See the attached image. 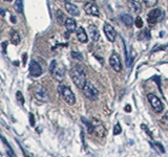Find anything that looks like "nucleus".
<instances>
[{"instance_id":"nucleus-1","label":"nucleus","mask_w":168,"mask_h":157,"mask_svg":"<svg viewBox=\"0 0 168 157\" xmlns=\"http://www.w3.org/2000/svg\"><path fill=\"white\" fill-rule=\"evenodd\" d=\"M71 76L72 80H73L74 84L79 88V89H82V88L85 86L86 84V75L84 72V70L79 66H75L72 68L71 70Z\"/></svg>"},{"instance_id":"nucleus-2","label":"nucleus","mask_w":168,"mask_h":157,"mask_svg":"<svg viewBox=\"0 0 168 157\" xmlns=\"http://www.w3.org/2000/svg\"><path fill=\"white\" fill-rule=\"evenodd\" d=\"M58 92H59V94L68 105H74L76 103V96H75L73 90L66 86V85L60 84L59 87H58Z\"/></svg>"},{"instance_id":"nucleus-3","label":"nucleus","mask_w":168,"mask_h":157,"mask_svg":"<svg viewBox=\"0 0 168 157\" xmlns=\"http://www.w3.org/2000/svg\"><path fill=\"white\" fill-rule=\"evenodd\" d=\"M50 70H51L52 75H53V78L56 80V81L61 82L64 80L65 68L62 64H57L56 60H53V61H52Z\"/></svg>"},{"instance_id":"nucleus-4","label":"nucleus","mask_w":168,"mask_h":157,"mask_svg":"<svg viewBox=\"0 0 168 157\" xmlns=\"http://www.w3.org/2000/svg\"><path fill=\"white\" fill-rule=\"evenodd\" d=\"M83 90V94L85 95V98H87L91 101H96L99 96V91L91 83L86 82L85 86L82 88Z\"/></svg>"},{"instance_id":"nucleus-5","label":"nucleus","mask_w":168,"mask_h":157,"mask_svg":"<svg viewBox=\"0 0 168 157\" xmlns=\"http://www.w3.org/2000/svg\"><path fill=\"white\" fill-rule=\"evenodd\" d=\"M34 95L35 98L38 99L41 103H47L50 98H48V93L44 87H42L41 85H37L34 89Z\"/></svg>"},{"instance_id":"nucleus-6","label":"nucleus","mask_w":168,"mask_h":157,"mask_svg":"<svg viewBox=\"0 0 168 157\" xmlns=\"http://www.w3.org/2000/svg\"><path fill=\"white\" fill-rule=\"evenodd\" d=\"M148 101H149L150 105H151V107L153 108V110H155L156 112L160 113V112L163 111V109H164L163 103L161 102V99H159L156 94L149 93L148 94Z\"/></svg>"},{"instance_id":"nucleus-7","label":"nucleus","mask_w":168,"mask_h":157,"mask_svg":"<svg viewBox=\"0 0 168 157\" xmlns=\"http://www.w3.org/2000/svg\"><path fill=\"white\" fill-rule=\"evenodd\" d=\"M163 16H164V13L161 8L151 10L148 13V16H147V21H148V23H150V24L157 23V22H159L162 18H163Z\"/></svg>"},{"instance_id":"nucleus-8","label":"nucleus","mask_w":168,"mask_h":157,"mask_svg":"<svg viewBox=\"0 0 168 157\" xmlns=\"http://www.w3.org/2000/svg\"><path fill=\"white\" fill-rule=\"evenodd\" d=\"M91 122L92 125V128H94V133L98 134V136H100V137H104L106 134V129L102 122L99 119H96V118L92 119Z\"/></svg>"},{"instance_id":"nucleus-9","label":"nucleus","mask_w":168,"mask_h":157,"mask_svg":"<svg viewBox=\"0 0 168 157\" xmlns=\"http://www.w3.org/2000/svg\"><path fill=\"white\" fill-rule=\"evenodd\" d=\"M109 64L112 67V69L117 72H120L122 70V64H121V58L117 53H114L109 58Z\"/></svg>"},{"instance_id":"nucleus-10","label":"nucleus","mask_w":168,"mask_h":157,"mask_svg":"<svg viewBox=\"0 0 168 157\" xmlns=\"http://www.w3.org/2000/svg\"><path fill=\"white\" fill-rule=\"evenodd\" d=\"M42 72H43V70H42L41 66L39 65V63L34 61V60L33 61H31V63H30V75L32 76H34V78H37V76H41Z\"/></svg>"},{"instance_id":"nucleus-11","label":"nucleus","mask_w":168,"mask_h":157,"mask_svg":"<svg viewBox=\"0 0 168 157\" xmlns=\"http://www.w3.org/2000/svg\"><path fill=\"white\" fill-rule=\"evenodd\" d=\"M104 33H105L106 38L109 40L111 42H114L116 40V36H117V33H116L115 28L111 26L109 23L104 24Z\"/></svg>"},{"instance_id":"nucleus-12","label":"nucleus","mask_w":168,"mask_h":157,"mask_svg":"<svg viewBox=\"0 0 168 157\" xmlns=\"http://www.w3.org/2000/svg\"><path fill=\"white\" fill-rule=\"evenodd\" d=\"M84 11H85V13L87 14V15H91V16L98 17L100 15L99 8H98L97 5L91 3V2H87V3H85V5H84Z\"/></svg>"},{"instance_id":"nucleus-13","label":"nucleus","mask_w":168,"mask_h":157,"mask_svg":"<svg viewBox=\"0 0 168 157\" xmlns=\"http://www.w3.org/2000/svg\"><path fill=\"white\" fill-rule=\"evenodd\" d=\"M76 35H77L78 40H79L81 43H86V42H87L88 38H87V35H86V31L83 27L78 26L76 28Z\"/></svg>"},{"instance_id":"nucleus-14","label":"nucleus","mask_w":168,"mask_h":157,"mask_svg":"<svg viewBox=\"0 0 168 157\" xmlns=\"http://www.w3.org/2000/svg\"><path fill=\"white\" fill-rule=\"evenodd\" d=\"M65 10L69 15L72 16H79L80 15V11L76 5L71 3V2H65Z\"/></svg>"},{"instance_id":"nucleus-15","label":"nucleus","mask_w":168,"mask_h":157,"mask_svg":"<svg viewBox=\"0 0 168 157\" xmlns=\"http://www.w3.org/2000/svg\"><path fill=\"white\" fill-rule=\"evenodd\" d=\"M88 34H89L91 39L94 42H97L98 40L100 39V33H99L98 28L96 27L95 25H89V26H88Z\"/></svg>"},{"instance_id":"nucleus-16","label":"nucleus","mask_w":168,"mask_h":157,"mask_svg":"<svg viewBox=\"0 0 168 157\" xmlns=\"http://www.w3.org/2000/svg\"><path fill=\"white\" fill-rule=\"evenodd\" d=\"M64 24H65V28L67 30V31H69V33L76 30L77 23H76V21H75L73 18H66Z\"/></svg>"},{"instance_id":"nucleus-17","label":"nucleus","mask_w":168,"mask_h":157,"mask_svg":"<svg viewBox=\"0 0 168 157\" xmlns=\"http://www.w3.org/2000/svg\"><path fill=\"white\" fill-rule=\"evenodd\" d=\"M128 7H129L130 10H132V12H135V13H140L141 12V5L138 1H136V0H129Z\"/></svg>"},{"instance_id":"nucleus-18","label":"nucleus","mask_w":168,"mask_h":157,"mask_svg":"<svg viewBox=\"0 0 168 157\" xmlns=\"http://www.w3.org/2000/svg\"><path fill=\"white\" fill-rule=\"evenodd\" d=\"M10 36H11V41H12V43H13V44L17 45V44L20 43V35H19V33L17 30H11Z\"/></svg>"},{"instance_id":"nucleus-19","label":"nucleus","mask_w":168,"mask_h":157,"mask_svg":"<svg viewBox=\"0 0 168 157\" xmlns=\"http://www.w3.org/2000/svg\"><path fill=\"white\" fill-rule=\"evenodd\" d=\"M120 18L126 26L130 27L132 25V17L130 15H128V14H122V15L120 16Z\"/></svg>"},{"instance_id":"nucleus-20","label":"nucleus","mask_w":168,"mask_h":157,"mask_svg":"<svg viewBox=\"0 0 168 157\" xmlns=\"http://www.w3.org/2000/svg\"><path fill=\"white\" fill-rule=\"evenodd\" d=\"M56 17H57V21L59 22L60 24H64L65 23L66 17H65L64 13H63V12H61V11H57Z\"/></svg>"},{"instance_id":"nucleus-21","label":"nucleus","mask_w":168,"mask_h":157,"mask_svg":"<svg viewBox=\"0 0 168 157\" xmlns=\"http://www.w3.org/2000/svg\"><path fill=\"white\" fill-rule=\"evenodd\" d=\"M14 7H15V11L17 13H19V14L23 13V1L22 0H16Z\"/></svg>"},{"instance_id":"nucleus-22","label":"nucleus","mask_w":168,"mask_h":157,"mask_svg":"<svg viewBox=\"0 0 168 157\" xmlns=\"http://www.w3.org/2000/svg\"><path fill=\"white\" fill-rule=\"evenodd\" d=\"M143 1H144V3H145L148 7H155V5L158 3V0H143Z\"/></svg>"},{"instance_id":"nucleus-23","label":"nucleus","mask_w":168,"mask_h":157,"mask_svg":"<svg viewBox=\"0 0 168 157\" xmlns=\"http://www.w3.org/2000/svg\"><path fill=\"white\" fill-rule=\"evenodd\" d=\"M135 24L138 28H142L143 27V20H142L141 17H137L135 20Z\"/></svg>"},{"instance_id":"nucleus-24","label":"nucleus","mask_w":168,"mask_h":157,"mask_svg":"<svg viewBox=\"0 0 168 157\" xmlns=\"http://www.w3.org/2000/svg\"><path fill=\"white\" fill-rule=\"evenodd\" d=\"M121 132H122V128H121L120 124H117L114 128V135H119Z\"/></svg>"},{"instance_id":"nucleus-25","label":"nucleus","mask_w":168,"mask_h":157,"mask_svg":"<svg viewBox=\"0 0 168 157\" xmlns=\"http://www.w3.org/2000/svg\"><path fill=\"white\" fill-rule=\"evenodd\" d=\"M161 122H162V124H163V125H165V126H168V111L164 114L163 116H162Z\"/></svg>"},{"instance_id":"nucleus-26","label":"nucleus","mask_w":168,"mask_h":157,"mask_svg":"<svg viewBox=\"0 0 168 157\" xmlns=\"http://www.w3.org/2000/svg\"><path fill=\"white\" fill-rule=\"evenodd\" d=\"M16 98H17V99L21 103V104L23 105L24 104V98H23V95H22V93L20 92V91H17V93H16Z\"/></svg>"},{"instance_id":"nucleus-27","label":"nucleus","mask_w":168,"mask_h":157,"mask_svg":"<svg viewBox=\"0 0 168 157\" xmlns=\"http://www.w3.org/2000/svg\"><path fill=\"white\" fill-rule=\"evenodd\" d=\"M153 145H155L156 149H159V150H160V153H164V152H165L163 145H162L160 144V142H155V144H153Z\"/></svg>"},{"instance_id":"nucleus-28","label":"nucleus","mask_w":168,"mask_h":157,"mask_svg":"<svg viewBox=\"0 0 168 157\" xmlns=\"http://www.w3.org/2000/svg\"><path fill=\"white\" fill-rule=\"evenodd\" d=\"M72 57L77 60H82V55L80 53H77V51H72Z\"/></svg>"},{"instance_id":"nucleus-29","label":"nucleus","mask_w":168,"mask_h":157,"mask_svg":"<svg viewBox=\"0 0 168 157\" xmlns=\"http://www.w3.org/2000/svg\"><path fill=\"white\" fill-rule=\"evenodd\" d=\"M30 122H31V125L32 126H35V121H34V115L33 114H30Z\"/></svg>"},{"instance_id":"nucleus-30","label":"nucleus","mask_w":168,"mask_h":157,"mask_svg":"<svg viewBox=\"0 0 168 157\" xmlns=\"http://www.w3.org/2000/svg\"><path fill=\"white\" fill-rule=\"evenodd\" d=\"M7 42H3V43H2V48H3L4 53H7Z\"/></svg>"},{"instance_id":"nucleus-31","label":"nucleus","mask_w":168,"mask_h":157,"mask_svg":"<svg viewBox=\"0 0 168 157\" xmlns=\"http://www.w3.org/2000/svg\"><path fill=\"white\" fill-rule=\"evenodd\" d=\"M125 111H126V112H130V111H131V106H130V105H126Z\"/></svg>"},{"instance_id":"nucleus-32","label":"nucleus","mask_w":168,"mask_h":157,"mask_svg":"<svg viewBox=\"0 0 168 157\" xmlns=\"http://www.w3.org/2000/svg\"><path fill=\"white\" fill-rule=\"evenodd\" d=\"M5 15V11L3 10V8H1V7H0V16H1V17H3Z\"/></svg>"},{"instance_id":"nucleus-33","label":"nucleus","mask_w":168,"mask_h":157,"mask_svg":"<svg viewBox=\"0 0 168 157\" xmlns=\"http://www.w3.org/2000/svg\"><path fill=\"white\" fill-rule=\"evenodd\" d=\"M27 53H24V55H23V65L27 64Z\"/></svg>"},{"instance_id":"nucleus-34","label":"nucleus","mask_w":168,"mask_h":157,"mask_svg":"<svg viewBox=\"0 0 168 157\" xmlns=\"http://www.w3.org/2000/svg\"><path fill=\"white\" fill-rule=\"evenodd\" d=\"M11 21L13 22V23H16V17L15 16H12L11 17Z\"/></svg>"},{"instance_id":"nucleus-35","label":"nucleus","mask_w":168,"mask_h":157,"mask_svg":"<svg viewBox=\"0 0 168 157\" xmlns=\"http://www.w3.org/2000/svg\"><path fill=\"white\" fill-rule=\"evenodd\" d=\"M4 1H7V2H10V1H12V0H4Z\"/></svg>"},{"instance_id":"nucleus-36","label":"nucleus","mask_w":168,"mask_h":157,"mask_svg":"<svg viewBox=\"0 0 168 157\" xmlns=\"http://www.w3.org/2000/svg\"><path fill=\"white\" fill-rule=\"evenodd\" d=\"M0 35H1V30H0Z\"/></svg>"}]
</instances>
